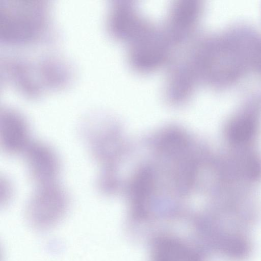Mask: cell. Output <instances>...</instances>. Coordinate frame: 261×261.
<instances>
[{
	"mask_svg": "<svg viewBox=\"0 0 261 261\" xmlns=\"http://www.w3.org/2000/svg\"><path fill=\"white\" fill-rule=\"evenodd\" d=\"M48 5L40 0H0V41L23 44L38 40L49 25Z\"/></svg>",
	"mask_w": 261,
	"mask_h": 261,
	"instance_id": "cell-1",
	"label": "cell"
},
{
	"mask_svg": "<svg viewBox=\"0 0 261 261\" xmlns=\"http://www.w3.org/2000/svg\"><path fill=\"white\" fill-rule=\"evenodd\" d=\"M69 206L68 194L57 181L36 186L26 204L25 217L32 228L45 231L63 219Z\"/></svg>",
	"mask_w": 261,
	"mask_h": 261,
	"instance_id": "cell-2",
	"label": "cell"
},
{
	"mask_svg": "<svg viewBox=\"0 0 261 261\" xmlns=\"http://www.w3.org/2000/svg\"><path fill=\"white\" fill-rule=\"evenodd\" d=\"M127 45L129 64L141 73L152 71L162 66L174 47L163 27L152 23Z\"/></svg>",
	"mask_w": 261,
	"mask_h": 261,
	"instance_id": "cell-3",
	"label": "cell"
},
{
	"mask_svg": "<svg viewBox=\"0 0 261 261\" xmlns=\"http://www.w3.org/2000/svg\"><path fill=\"white\" fill-rule=\"evenodd\" d=\"M150 22L140 12L136 5L129 1H113L107 17V26L110 34L127 44Z\"/></svg>",
	"mask_w": 261,
	"mask_h": 261,
	"instance_id": "cell-4",
	"label": "cell"
},
{
	"mask_svg": "<svg viewBox=\"0 0 261 261\" xmlns=\"http://www.w3.org/2000/svg\"><path fill=\"white\" fill-rule=\"evenodd\" d=\"M201 13L202 5L198 1L180 0L171 5L163 27L174 46L192 37Z\"/></svg>",
	"mask_w": 261,
	"mask_h": 261,
	"instance_id": "cell-5",
	"label": "cell"
},
{
	"mask_svg": "<svg viewBox=\"0 0 261 261\" xmlns=\"http://www.w3.org/2000/svg\"><path fill=\"white\" fill-rule=\"evenodd\" d=\"M23 155L29 176L36 186L57 181L61 169L60 160L50 145L33 141Z\"/></svg>",
	"mask_w": 261,
	"mask_h": 261,
	"instance_id": "cell-6",
	"label": "cell"
},
{
	"mask_svg": "<svg viewBox=\"0 0 261 261\" xmlns=\"http://www.w3.org/2000/svg\"><path fill=\"white\" fill-rule=\"evenodd\" d=\"M33 141L30 127L19 111L4 107L0 112V146L10 155L22 154Z\"/></svg>",
	"mask_w": 261,
	"mask_h": 261,
	"instance_id": "cell-7",
	"label": "cell"
},
{
	"mask_svg": "<svg viewBox=\"0 0 261 261\" xmlns=\"http://www.w3.org/2000/svg\"><path fill=\"white\" fill-rule=\"evenodd\" d=\"M197 78L186 58L184 57L172 65L166 81L165 93L174 102L186 101L193 94Z\"/></svg>",
	"mask_w": 261,
	"mask_h": 261,
	"instance_id": "cell-8",
	"label": "cell"
},
{
	"mask_svg": "<svg viewBox=\"0 0 261 261\" xmlns=\"http://www.w3.org/2000/svg\"><path fill=\"white\" fill-rule=\"evenodd\" d=\"M184 246L172 239H164L156 245L153 255V261H185L190 257Z\"/></svg>",
	"mask_w": 261,
	"mask_h": 261,
	"instance_id": "cell-9",
	"label": "cell"
},
{
	"mask_svg": "<svg viewBox=\"0 0 261 261\" xmlns=\"http://www.w3.org/2000/svg\"><path fill=\"white\" fill-rule=\"evenodd\" d=\"M254 126L248 120H241L234 122L229 128L228 135L230 140L241 143L248 140L252 135Z\"/></svg>",
	"mask_w": 261,
	"mask_h": 261,
	"instance_id": "cell-10",
	"label": "cell"
}]
</instances>
